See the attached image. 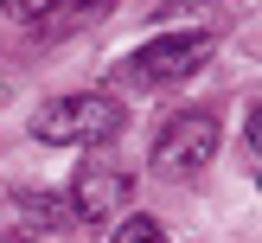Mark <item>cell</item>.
I'll use <instances>...</instances> for the list:
<instances>
[{
  "label": "cell",
  "mask_w": 262,
  "mask_h": 243,
  "mask_svg": "<svg viewBox=\"0 0 262 243\" xmlns=\"http://www.w3.org/2000/svg\"><path fill=\"white\" fill-rule=\"evenodd\" d=\"M122 128V102L102 96V90H77V96H51L32 115V135L45 147H90V141H109Z\"/></svg>",
  "instance_id": "6da1fadb"
},
{
  "label": "cell",
  "mask_w": 262,
  "mask_h": 243,
  "mask_svg": "<svg viewBox=\"0 0 262 243\" xmlns=\"http://www.w3.org/2000/svg\"><path fill=\"white\" fill-rule=\"evenodd\" d=\"M211 153H217V115L186 109V115H173L154 135V173L160 179H186L199 166H211Z\"/></svg>",
  "instance_id": "7a4b0ae2"
},
{
  "label": "cell",
  "mask_w": 262,
  "mask_h": 243,
  "mask_svg": "<svg viewBox=\"0 0 262 243\" xmlns=\"http://www.w3.org/2000/svg\"><path fill=\"white\" fill-rule=\"evenodd\" d=\"M205 58H211V32H166V38H147V45L128 58V77H135V83H179V77H192Z\"/></svg>",
  "instance_id": "3957f363"
},
{
  "label": "cell",
  "mask_w": 262,
  "mask_h": 243,
  "mask_svg": "<svg viewBox=\"0 0 262 243\" xmlns=\"http://www.w3.org/2000/svg\"><path fill=\"white\" fill-rule=\"evenodd\" d=\"M128 192H135V179H128L122 166H109V160H90L83 173L71 179V211L96 224V217H115V211H122V205H128Z\"/></svg>",
  "instance_id": "277c9868"
},
{
  "label": "cell",
  "mask_w": 262,
  "mask_h": 243,
  "mask_svg": "<svg viewBox=\"0 0 262 243\" xmlns=\"http://www.w3.org/2000/svg\"><path fill=\"white\" fill-rule=\"evenodd\" d=\"M109 243H173V237H166V230L160 224H154V217H128V224L122 230H115V237Z\"/></svg>",
  "instance_id": "5b68a950"
},
{
  "label": "cell",
  "mask_w": 262,
  "mask_h": 243,
  "mask_svg": "<svg viewBox=\"0 0 262 243\" xmlns=\"http://www.w3.org/2000/svg\"><path fill=\"white\" fill-rule=\"evenodd\" d=\"M0 7H7L13 19H19V26H32V19H45V13H58L64 0H0Z\"/></svg>",
  "instance_id": "8992f818"
},
{
  "label": "cell",
  "mask_w": 262,
  "mask_h": 243,
  "mask_svg": "<svg viewBox=\"0 0 262 243\" xmlns=\"http://www.w3.org/2000/svg\"><path fill=\"white\" fill-rule=\"evenodd\" d=\"M19 211H26V224H64L58 198H19Z\"/></svg>",
  "instance_id": "52a82bcc"
},
{
  "label": "cell",
  "mask_w": 262,
  "mask_h": 243,
  "mask_svg": "<svg viewBox=\"0 0 262 243\" xmlns=\"http://www.w3.org/2000/svg\"><path fill=\"white\" fill-rule=\"evenodd\" d=\"M0 243H38V237H0Z\"/></svg>",
  "instance_id": "ba28073f"
}]
</instances>
